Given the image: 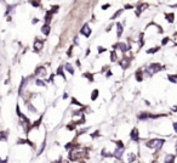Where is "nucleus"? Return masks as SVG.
<instances>
[{"mask_svg":"<svg viewBox=\"0 0 177 163\" xmlns=\"http://www.w3.org/2000/svg\"><path fill=\"white\" fill-rule=\"evenodd\" d=\"M64 67H66V69H67L70 74H74V68L70 66V63H66V66H64Z\"/></svg>","mask_w":177,"mask_h":163,"instance_id":"21","label":"nucleus"},{"mask_svg":"<svg viewBox=\"0 0 177 163\" xmlns=\"http://www.w3.org/2000/svg\"><path fill=\"white\" fill-rule=\"evenodd\" d=\"M72 51H73V45H72V46L69 48V50H68V52H67V55H68V56H72V55H70V54H72Z\"/></svg>","mask_w":177,"mask_h":163,"instance_id":"37","label":"nucleus"},{"mask_svg":"<svg viewBox=\"0 0 177 163\" xmlns=\"http://www.w3.org/2000/svg\"><path fill=\"white\" fill-rule=\"evenodd\" d=\"M167 79L172 83H177V75H167Z\"/></svg>","mask_w":177,"mask_h":163,"instance_id":"23","label":"nucleus"},{"mask_svg":"<svg viewBox=\"0 0 177 163\" xmlns=\"http://www.w3.org/2000/svg\"><path fill=\"white\" fill-rule=\"evenodd\" d=\"M175 162V156L173 155H167L165 157V163H173Z\"/></svg>","mask_w":177,"mask_h":163,"instance_id":"16","label":"nucleus"},{"mask_svg":"<svg viewBox=\"0 0 177 163\" xmlns=\"http://www.w3.org/2000/svg\"><path fill=\"white\" fill-rule=\"evenodd\" d=\"M121 12H123V10H118V11H117V12H115V14H114V15L112 16V20H114V18H117V17H118L119 15H121Z\"/></svg>","mask_w":177,"mask_h":163,"instance_id":"27","label":"nucleus"},{"mask_svg":"<svg viewBox=\"0 0 177 163\" xmlns=\"http://www.w3.org/2000/svg\"><path fill=\"white\" fill-rule=\"evenodd\" d=\"M57 75H61V77H63V79H66V75H64V72H63V67L62 66H59L57 68Z\"/></svg>","mask_w":177,"mask_h":163,"instance_id":"20","label":"nucleus"},{"mask_svg":"<svg viewBox=\"0 0 177 163\" xmlns=\"http://www.w3.org/2000/svg\"><path fill=\"white\" fill-rule=\"evenodd\" d=\"M35 75H41V77H45V75H46V69H45V67H43V66L38 67V68L35 69Z\"/></svg>","mask_w":177,"mask_h":163,"instance_id":"7","label":"nucleus"},{"mask_svg":"<svg viewBox=\"0 0 177 163\" xmlns=\"http://www.w3.org/2000/svg\"><path fill=\"white\" fill-rule=\"evenodd\" d=\"M115 144H117L118 148H124V144H123V141H121V140H120V141H115Z\"/></svg>","mask_w":177,"mask_h":163,"instance_id":"31","label":"nucleus"},{"mask_svg":"<svg viewBox=\"0 0 177 163\" xmlns=\"http://www.w3.org/2000/svg\"><path fill=\"white\" fill-rule=\"evenodd\" d=\"M123 24L121 23H118L117 24V37H121V34H123Z\"/></svg>","mask_w":177,"mask_h":163,"instance_id":"14","label":"nucleus"},{"mask_svg":"<svg viewBox=\"0 0 177 163\" xmlns=\"http://www.w3.org/2000/svg\"><path fill=\"white\" fill-rule=\"evenodd\" d=\"M114 48H119L123 52H126V51L129 50V48H130V46H127V45H126V44H124V43H119V44H115V45H114Z\"/></svg>","mask_w":177,"mask_h":163,"instance_id":"9","label":"nucleus"},{"mask_svg":"<svg viewBox=\"0 0 177 163\" xmlns=\"http://www.w3.org/2000/svg\"><path fill=\"white\" fill-rule=\"evenodd\" d=\"M81 156H82L81 151H70L68 155V158H69V161H76V159L81 158Z\"/></svg>","mask_w":177,"mask_h":163,"instance_id":"3","label":"nucleus"},{"mask_svg":"<svg viewBox=\"0 0 177 163\" xmlns=\"http://www.w3.org/2000/svg\"><path fill=\"white\" fill-rule=\"evenodd\" d=\"M147 8H148V5H147V4H140V5L137 6V12H136V15L138 16V15H140L143 10H146Z\"/></svg>","mask_w":177,"mask_h":163,"instance_id":"11","label":"nucleus"},{"mask_svg":"<svg viewBox=\"0 0 177 163\" xmlns=\"http://www.w3.org/2000/svg\"><path fill=\"white\" fill-rule=\"evenodd\" d=\"M109 6H111L109 4H106V5H103V6H102V9H103V10H107V9H108Z\"/></svg>","mask_w":177,"mask_h":163,"instance_id":"41","label":"nucleus"},{"mask_svg":"<svg viewBox=\"0 0 177 163\" xmlns=\"http://www.w3.org/2000/svg\"><path fill=\"white\" fill-rule=\"evenodd\" d=\"M150 113H147V112H143V113H140L138 114V118L140 119H147V118H150Z\"/></svg>","mask_w":177,"mask_h":163,"instance_id":"19","label":"nucleus"},{"mask_svg":"<svg viewBox=\"0 0 177 163\" xmlns=\"http://www.w3.org/2000/svg\"><path fill=\"white\" fill-rule=\"evenodd\" d=\"M165 140L164 139H153V140H149L148 142H146V146L149 147V148H156V150H160L164 145Z\"/></svg>","mask_w":177,"mask_h":163,"instance_id":"1","label":"nucleus"},{"mask_svg":"<svg viewBox=\"0 0 177 163\" xmlns=\"http://www.w3.org/2000/svg\"><path fill=\"white\" fill-rule=\"evenodd\" d=\"M158 50H159V46L153 48V49H148V50H147V54H154V52H156Z\"/></svg>","mask_w":177,"mask_h":163,"instance_id":"24","label":"nucleus"},{"mask_svg":"<svg viewBox=\"0 0 177 163\" xmlns=\"http://www.w3.org/2000/svg\"><path fill=\"white\" fill-rule=\"evenodd\" d=\"M75 125H76L75 123H73V124H68V125H67V129H68V130H74V129H75Z\"/></svg>","mask_w":177,"mask_h":163,"instance_id":"30","label":"nucleus"},{"mask_svg":"<svg viewBox=\"0 0 177 163\" xmlns=\"http://www.w3.org/2000/svg\"><path fill=\"white\" fill-rule=\"evenodd\" d=\"M27 106H28V108H29V111H30V112H37V110H35V107H34V106H32L30 104H28Z\"/></svg>","mask_w":177,"mask_h":163,"instance_id":"33","label":"nucleus"},{"mask_svg":"<svg viewBox=\"0 0 177 163\" xmlns=\"http://www.w3.org/2000/svg\"><path fill=\"white\" fill-rule=\"evenodd\" d=\"M135 158H136V156H135L133 153H130V155H129V162H130V163H132V162L135 161Z\"/></svg>","mask_w":177,"mask_h":163,"instance_id":"29","label":"nucleus"},{"mask_svg":"<svg viewBox=\"0 0 177 163\" xmlns=\"http://www.w3.org/2000/svg\"><path fill=\"white\" fill-rule=\"evenodd\" d=\"M97 96H98V90H97V89H95V90L92 91V94H91V100H92V101H95V100L97 99Z\"/></svg>","mask_w":177,"mask_h":163,"instance_id":"22","label":"nucleus"},{"mask_svg":"<svg viewBox=\"0 0 177 163\" xmlns=\"http://www.w3.org/2000/svg\"><path fill=\"white\" fill-rule=\"evenodd\" d=\"M175 15L173 14H165V18H166V21H169L170 23H172L173 21H175V17H173Z\"/></svg>","mask_w":177,"mask_h":163,"instance_id":"17","label":"nucleus"},{"mask_svg":"<svg viewBox=\"0 0 177 163\" xmlns=\"http://www.w3.org/2000/svg\"><path fill=\"white\" fill-rule=\"evenodd\" d=\"M30 4H32V5H34V8H38V6L40 5V3H38V1H32Z\"/></svg>","mask_w":177,"mask_h":163,"instance_id":"36","label":"nucleus"},{"mask_svg":"<svg viewBox=\"0 0 177 163\" xmlns=\"http://www.w3.org/2000/svg\"><path fill=\"white\" fill-rule=\"evenodd\" d=\"M106 51V49L104 48H101V46H98V52L101 54V52H104Z\"/></svg>","mask_w":177,"mask_h":163,"instance_id":"39","label":"nucleus"},{"mask_svg":"<svg viewBox=\"0 0 177 163\" xmlns=\"http://www.w3.org/2000/svg\"><path fill=\"white\" fill-rule=\"evenodd\" d=\"M123 152H124V148H117V150L114 151V155H113V156H115L118 159H121V157H123Z\"/></svg>","mask_w":177,"mask_h":163,"instance_id":"10","label":"nucleus"},{"mask_svg":"<svg viewBox=\"0 0 177 163\" xmlns=\"http://www.w3.org/2000/svg\"><path fill=\"white\" fill-rule=\"evenodd\" d=\"M130 139L133 140V141H136V142L140 140V135H138V130H137V128H133V129L131 130V133H130Z\"/></svg>","mask_w":177,"mask_h":163,"instance_id":"5","label":"nucleus"},{"mask_svg":"<svg viewBox=\"0 0 177 163\" xmlns=\"http://www.w3.org/2000/svg\"><path fill=\"white\" fill-rule=\"evenodd\" d=\"M176 150H177V144H176Z\"/></svg>","mask_w":177,"mask_h":163,"instance_id":"45","label":"nucleus"},{"mask_svg":"<svg viewBox=\"0 0 177 163\" xmlns=\"http://www.w3.org/2000/svg\"><path fill=\"white\" fill-rule=\"evenodd\" d=\"M44 148H45V141L43 142V145H41V147H40V150H39V152H38V155H40L43 151H44Z\"/></svg>","mask_w":177,"mask_h":163,"instance_id":"34","label":"nucleus"},{"mask_svg":"<svg viewBox=\"0 0 177 163\" xmlns=\"http://www.w3.org/2000/svg\"><path fill=\"white\" fill-rule=\"evenodd\" d=\"M84 77H85V78H87L90 82H92V80H94V77H92V74H90V73H85V74H84Z\"/></svg>","mask_w":177,"mask_h":163,"instance_id":"25","label":"nucleus"},{"mask_svg":"<svg viewBox=\"0 0 177 163\" xmlns=\"http://www.w3.org/2000/svg\"><path fill=\"white\" fill-rule=\"evenodd\" d=\"M52 12L51 11H49V12H46V16H45V22H46V24H49L50 23V21H51V18H52Z\"/></svg>","mask_w":177,"mask_h":163,"instance_id":"18","label":"nucleus"},{"mask_svg":"<svg viewBox=\"0 0 177 163\" xmlns=\"http://www.w3.org/2000/svg\"><path fill=\"white\" fill-rule=\"evenodd\" d=\"M117 60V52L115 51H112L111 54V61H115Z\"/></svg>","mask_w":177,"mask_h":163,"instance_id":"28","label":"nucleus"},{"mask_svg":"<svg viewBox=\"0 0 177 163\" xmlns=\"http://www.w3.org/2000/svg\"><path fill=\"white\" fill-rule=\"evenodd\" d=\"M125 9H126V10H129V9H133V6H132V5H125Z\"/></svg>","mask_w":177,"mask_h":163,"instance_id":"42","label":"nucleus"},{"mask_svg":"<svg viewBox=\"0 0 177 163\" xmlns=\"http://www.w3.org/2000/svg\"><path fill=\"white\" fill-rule=\"evenodd\" d=\"M120 66H121V68H123V69H126V68L130 66V58L125 56L123 60H120Z\"/></svg>","mask_w":177,"mask_h":163,"instance_id":"6","label":"nucleus"},{"mask_svg":"<svg viewBox=\"0 0 177 163\" xmlns=\"http://www.w3.org/2000/svg\"><path fill=\"white\" fill-rule=\"evenodd\" d=\"M7 162V159H5V161H0V163H6Z\"/></svg>","mask_w":177,"mask_h":163,"instance_id":"44","label":"nucleus"},{"mask_svg":"<svg viewBox=\"0 0 177 163\" xmlns=\"http://www.w3.org/2000/svg\"><path fill=\"white\" fill-rule=\"evenodd\" d=\"M72 102H74V104H75V105H78V106H81V104H80V102H78V101H76L74 98L72 99Z\"/></svg>","mask_w":177,"mask_h":163,"instance_id":"38","label":"nucleus"},{"mask_svg":"<svg viewBox=\"0 0 177 163\" xmlns=\"http://www.w3.org/2000/svg\"><path fill=\"white\" fill-rule=\"evenodd\" d=\"M143 72L141 71V69H138V71H136V80L137 82H142V79H143Z\"/></svg>","mask_w":177,"mask_h":163,"instance_id":"15","label":"nucleus"},{"mask_svg":"<svg viewBox=\"0 0 177 163\" xmlns=\"http://www.w3.org/2000/svg\"><path fill=\"white\" fill-rule=\"evenodd\" d=\"M41 48H43V41L39 40V39H35V43H34V51L38 52V51L41 50Z\"/></svg>","mask_w":177,"mask_h":163,"instance_id":"8","label":"nucleus"},{"mask_svg":"<svg viewBox=\"0 0 177 163\" xmlns=\"http://www.w3.org/2000/svg\"><path fill=\"white\" fill-rule=\"evenodd\" d=\"M161 69H162V66H160L159 63H152L147 68V73H148V75H153L154 73H156V72H159Z\"/></svg>","mask_w":177,"mask_h":163,"instance_id":"2","label":"nucleus"},{"mask_svg":"<svg viewBox=\"0 0 177 163\" xmlns=\"http://www.w3.org/2000/svg\"><path fill=\"white\" fill-rule=\"evenodd\" d=\"M26 83H27V79H26V78H23V79H22V82H21L20 89H18V94H20V95H22V90L24 89V87H26Z\"/></svg>","mask_w":177,"mask_h":163,"instance_id":"13","label":"nucleus"},{"mask_svg":"<svg viewBox=\"0 0 177 163\" xmlns=\"http://www.w3.org/2000/svg\"><path fill=\"white\" fill-rule=\"evenodd\" d=\"M35 84H37V85H39V87H45V83H44L43 80H40V79H37Z\"/></svg>","mask_w":177,"mask_h":163,"instance_id":"26","label":"nucleus"},{"mask_svg":"<svg viewBox=\"0 0 177 163\" xmlns=\"http://www.w3.org/2000/svg\"><path fill=\"white\" fill-rule=\"evenodd\" d=\"M112 74H113V73H112V71H108V72H107V74H106V77H107V78H109V77H112Z\"/></svg>","mask_w":177,"mask_h":163,"instance_id":"40","label":"nucleus"},{"mask_svg":"<svg viewBox=\"0 0 177 163\" xmlns=\"http://www.w3.org/2000/svg\"><path fill=\"white\" fill-rule=\"evenodd\" d=\"M0 140H6V133L5 131L0 133Z\"/></svg>","mask_w":177,"mask_h":163,"instance_id":"32","label":"nucleus"},{"mask_svg":"<svg viewBox=\"0 0 177 163\" xmlns=\"http://www.w3.org/2000/svg\"><path fill=\"white\" fill-rule=\"evenodd\" d=\"M173 129H175V131L177 133V122H176V123H173Z\"/></svg>","mask_w":177,"mask_h":163,"instance_id":"43","label":"nucleus"},{"mask_svg":"<svg viewBox=\"0 0 177 163\" xmlns=\"http://www.w3.org/2000/svg\"><path fill=\"white\" fill-rule=\"evenodd\" d=\"M169 40H170V39H169L167 37H166V38H164V39H162V41H161V45H165V44H166Z\"/></svg>","mask_w":177,"mask_h":163,"instance_id":"35","label":"nucleus"},{"mask_svg":"<svg viewBox=\"0 0 177 163\" xmlns=\"http://www.w3.org/2000/svg\"><path fill=\"white\" fill-rule=\"evenodd\" d=\"M80 33L82 35H85V37H90L91 35V28H90V26H88V24H84L81 27V29H80Z\"/></svg>","mask_w":177,"mask_h":163,"instance_id":"4","label":"nucleus"},{"mask_svg":"<svg viewBox=\"0 0 177 163\" xmlns=\"http://www.w3.org/2000/svg\"><path fill=\"white\" fill-rule=\"evenodd\" d=\"M41 32H43V34L49 35V34H50V26H49V24H44V26L41 27Z\"/></svg>","mask_w":177,"mask_h":163,"instance_id":"12","label":"nucleus"}]
</instances>
